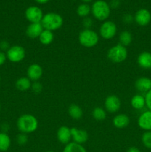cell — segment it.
<instances>
[{
	"label": "cell",
	"mask_w": 151,
	"mask_h": 152,
	"mask_svg": "<svg viewBox=\"0 0 151 152\" xmlns=\"http://www.w3.org/2000/svg\"><path fill=\"white\" fill-rule=\"evenodd\" d=\"M16 126L21 133L30 134L38 129V123L36 117L32 114H22L18 118Z\"/></svg>",
	"instance_id": "1"
},
{
	"label": "cell",
	"mask_w": 151,
	"mask_h": 152,
	"mask_svg": "<svg viewBox=\"0 0 151 152\" xmlns=\"http://www.w3.org/2000/svg\"><path fill=\"white\" fill-rule=\"evenodd\" d=\"M64 20L60 14L53 12L46 13L43 16L41 21V24L43 28L50 31H54L62 28Z\"/></svg>",
	"instance_id": "2"
},
{
	"label": "cell",
	"mask_w": 151,
	"mask_h": 152,
	"mask_svg": "<svg viewBox=\"0 0 151 152\" xmlns=\"http://www.w3.org/2000/svg\"><path fill=\"white\" fill-rule=\"evenodd\" d=\"M110 9L107 2L104 0H97L92 5L91 13L97 20L105 21L110 15Z\"/></svg>",
	"instance_id": "3"
},
{
	"label": "cell",
	"mask_w": 151,
	"mask_h": 152,
	"mask_svg": "<svg viewBox=\"0 0 151 152\" xmlns=\"http://www.w3.org/2000/svg\"><path fill=\"white\" fill-rule=\"evenodd\" d=\"M99 41V34L91 29H84L78 34V42L83 47L91 48Z\"/></svg>",
	"instance_id": "4"
},
{
	"label": "cell",
	"mask_w": 151,
	"mask_h": 152,
	"mask_svg": "<svg viewBox=\"0 0 151 152\" xmlns=\"http://www.w3.org/2000/svg\"><path fill=\"white\" fill-rule=\"evenodd\" d=\"M127 55L128 53L126 47L120 44L113 46L107 51V58L114 63H121L125 61Z\"/></svg>",
	"instance_id": "5"
},
{
	"label": "cell",
	"mask_w": 151,
	"mask_h": 152,
	"mask_svg": "<svg viewBox=\"0 0 151 152\" xmlns=\"http://www.w3.org/2000/svg\"><path fill=\"white\" fill-rule=\"evenodd\" d=\"M7 59L12 62H19L25 57V50L21 45H13L6 52Z\"/></svg>",
	"instance_id": "6"
},
{
	"label": "cell",
	"mask_w": 151,
	"mask_h": 152,
	"mask_svg": "<svg viewBox=\"0 0 151 152\" xmlns=\"http://www.w3.org/2000/svg\"><path fill=\"white\" fill-rule=\"evenodd\" d=\"M117 33V26L112 21H105L99 29V34L105 39H111Z\"/></svg>",
	"instance_id": "7"
},
{
	"label": "cell",
	"mask_w": 151,
	"mask_h": 152,
	"mask_svg": "<svg viewBox=\"0 0 151 152\" xmlns=\"http://www.w3.org/2000/svg\"><path fill=\"white\" fill-rule=\"evenodd\" d=\"M43 16L42 10L37 6H30L25 10V18L30 23H39Z\"/></svg>",
	"instance_id": "8"
},
{
	"label": "cell",
	"mask_w": 151,
	"mask_h": 152,
	"mask_svg": "<svg viewBox=\"0 0 151 152\" xmlns=\"http://www.w3.org/2000/svg\"><path fill=\"white\" fill-rule=\"evenodd\" d=\"M134 20L139 26H146L151 21L150 12L147 9H139L135 13Z\"/></svg>",
	"instance_id": "9"
},
{
	"label": "cell",
	"mask_w": 151,
	"mask_h": 152,
	"mask_svg": "<svg viewBox=\"0 0 151 152\" xmlns=\"http://www.w3.org/2000/svg\"><path fill=\"white\" fill-rule=\"evenodd\" d=\"M105 107L107 111L113 114L117 112L121 108V100L115 95H110L105 99Z\"/></svg>",
	"instance_id": "10"
},
{
	"label": "cell",
	"mask_w": 151,
	"mask_h": 152,
	"mask_svg": "<svg viewBox=\"0 0 151 152\" xmlns=\"http://www.w3.org/2000/svg\"><path fill=\"white\" fill-rule=\"evenodd\" d=\"M43 74L42 68L38 64L34 63L30 65L27 70V77L30 81L36 82L41 78Z\"/></svg>",
	"instance_id": "11"
},
{
	"label": "cell",
	"mask_w": 151,
	"mask_h": 152,
	"mask_svg": "<svg viewBox=\"0 0 151 152\" xmlns=\"http://www.w3.org/2000/svg\"><path fill=\"white\" fill-rule=\"evenodd\" d=\"M71 131V137L73 140V142L78 144L85 143L88 140V133L84 129H79L77 128H72Z\"/></svg>",
	"instance_id": "12"
},
{
	"label": "cell",
	"mask_w": 151,
	"mask_h": 152,
	"mask_svg": "<svg viewBox=\"0 0 151 152\" xmlns=\"http://www.w3.org/2000/svg\"><path fill=\"white\" fill-rule=\"evenodd\" d=\"M138 126L145 132L151 131V111L142 113L138 119Z\"/></svg>",
	"instance_id": "13"
},
{
	"label": "cell",
	"mask_w": 151,
	"mask_h": 152,
	"mask_svg": "<svg viewBox=\"0 0 151 152\" xmlns=\"http://www.w3.org/2000/svg\"><path fill=\"white\" fill-rule=\"evenodd\" d=\"M57 139L62 144L67 145L70 142L71 137V131L70 128L68 126H61L57 131Z\"/></svg>",
	"instance_id": "14"
},
{
	"label": "cell",
	"mask_w": 151,
	"mask_h": 152,
	"mask_svg": "<svg viewBox=\"0 0 151 152\" xmlns=\"http://www.w3.org/2000/svg\"><path fill=\"white\" fill-rule=\"evenodd\" d=\"M42 25L39 23H30L26 28V35L31 39L38 38L43 31Z\"/></svg>",
	"instance_id": "15"
},
{
	"label": "cell",
	"mask_w": 151,
	"mask_h": 152,
	"mask_svg": "<svg viewBox=\"0 0 151 152\" xmlns=\"http://www.w3.org/2000/svg\"><path fill=\"white\" fill-rule=\"evenodd\" d=\"M136 90L142 93H147L151 89V79L142 77L138 79L135 83Z\"/></svg>",
	"instance_id": "16"
},
{
	"label": "cell",
	"mask_w": 151,
	"mask_h": 152,
	"mask_svg": "<svg viewBox=\"0 0 151 152\" xmlns=\"http://www.w3.org/2000/svg\"><path fill=\"white\" fill-rule=\"evenodd\" d=\"M138 65L144 69L151 68V53L148 51H144L139 55L137 58Z\"/></svg>",
	"instance_id": "17"
},
{
	"label": "cell",
	"mask_w": 151,
	"mask_h": 152,
	"mask_svg": "<svg viewBox=\"0 0 151 152\" xmlns=\"http://www.w3.org/2000/svg\"><path fill=\"white\" fill-rule=\"evenodd\" d=\"M113 124L117 129H124L130 124V118L126 114H118L113 120Z\"/></svg>",
	"instance_id": "18"
},
{
	"label": "cell",
	"mask_w": 151,
	"mask_h": 152,
	"mask_svg": "<svg viewBox=\"0 0 151 152\" xmlns=\"http://www.w3.org/2000/svg\"><path fill=\"white\" fill-rule=\"evenodd\" d=\"M131 106L134 109L141 110L146 105L145 104V98L141 94H136L132 97L130 100Z\"/></svg>",
	"instance_id": "19"
},
{
	"label": "cell",
	"mask_w": 151,
	"mask_h": 152,
	"mask_svg": "<svg viewBox=\"0 0 151 152\" xmlns=\"http://www.w3.org/2000/svg\"><path fill=\"white\" fill-rule=\"evenodd\" d=\"M53 39H54V35H53V31L45 29L43 30V31L38 37L40 42L44 45H48L51 44L53 41Z\"/></svg>",
	"instance_id": "20"
},
{
	"label": "cell",
	"mask_w": 151,
	"mask_h": 152,
	"mask_svg": "<svg viewBox=\"0 0 151 152\" xmlns=\"http://www.w3.org/2000/svg\"><path fill=\"white\" fill-rule=\"evenodd\" d=\"M31 81L28 77H20L16 82V88L20 91H26L31 88Z\"/></svg>",
	"instance_id": "21"
},
{
	"label": "cell",
	"mask_w": 151,
	"mask_h": 152,
	"mask_svg": "<svg viewBox=\"0 0 151 152\" xmlns=\"http://www.w3.org/2000/svg\"><path fill=\"white\" fill-rule=\"evenodd\" d=\"M68 114L73 120H80L83 116V111L79 105L71 104L68 108Z\"/></svg>",
	"instance_id": "22"
},
{
	"label": "cell",
	"mask_w": 151,
	"mask_h": 152,
	"mask_svg": "<svg viewBox=\"0 0 151 152\" xmlns=\"http://www.w3.org/2000/svg\"><path fill=\"white\" fill-rule=\"evenodd\" d=\"M11 140L5 132H0V151H7L10 148Z\"/></svg>",
	"instance_id": "23"
},
{
	"label": "cell",
	"mask_w": 151,
	"mask_h": 152,
	"mask_svg": "<svg viewBox=\"0 0 151 152\" xmlns=\"http://www.w3.org/2000/svg\"><path fill=\"white\" fill-rule=\"evenodd\" d=\"M63 152H87L85 148L81 144L75 142H70L64 148Z\"/></svg>",
	"instance_id": "24"
},
{
	"label": "cell",
	"mask_w": 151,
	"mask_h": 152,
	"mask_svg": "<svg viewBox=\"0 0 151 152\" xmlns=\"http://www.w3.org/2000/svg\"><path fill=\"white\" fill-rule=\"evenodd\" d=\"M133 40V37H132L131 33L127 31H122L119 35V42L120 45L127 47V46L130 45Z\"/></svg>",
	"instance_id": "25"
},
{
	"label": "cell",
	"mask_w": 151,
	"mask_h": 152,
	"mask_svg": "<svg viewBox=\"0 0 151 152\" xmlns=\"http://www.w3.org/2000/svg\"><path fill=\"white\" fill-rule=\"evenodd\" d=\"M76 13L80 17H87V16L91 13V7L86 3H83L78 6L76 9Z\"/></svg>",
	"instance_id": "26"
},
{
	"label": "cell",
	"mask_w": 151,
	"mask_h": 152,
	"mask_svg": "<svg viewBox=\"0 0 151 152\" xmlns=\"http://www.w3.org/2000/svg\"><path fill=\"white\" fill-rule=\"evenodd\" d=\"M92 115L94 120L97 121H103L106 119L107 114L105 109L100 107H96L92 111Z\"/></svg>",
	"instance_id": "27"
},
{
	"label": "cell",
	"mask_w": 151,
	"mask_h": 152,
	"mask_svg": "<svg viewBox=\"0 0 151 152\" xmlns=\"http://www.w3.org/2000/svg\"><path fill=\"white\" fill-rule=\"evenodd\" d=\"M142 142L147 148L151 150V131L145 132L142 134Z\"/></svg>",
	"instance_id": "28"
},
{
	"label": "cell",
	"mask_w": 151,
	"mask_h": 152,
	"mask_svg": "<svg viewBox=\"0 0 151 152\" xmlns=\"http://www.w3.org/2000/svg\"><path fill=\"white\" fill-rule=\"evenodd\" d=\"M42 85L40 83H38V81L34 82V83H32V85H31L30 89L32 90V91L33 92V93L36 94L41 93V91H42Z\"/></svg>",
	"instance_id": "29"
},
{
	"label": "cell",
	"mask_w": 151,
	"mask_h": 152,
	"mask_svg": "<svg viewBox=\"0 0 151 152\" xmlns=\"http://www.w3.org/2000/svg\"><path fill=\"white\" fill-rule=\"evenodd\" d=\"M28 137L26 134L20 133L17 136V142L19 145H25V144H26L28 142Z\"/></svg>",
	"instance_id": "30"
},
{
	"label": "cell",
	"mask_w": 151,
	"mask_h": 152,
	"mask_svg": "<svg viewBox=\"0 0 151 152\" xmlns=\"http://www.w3.org/2000/svg\"><path fill=\"white\" fill-rule=\"evenodd\" d=\"M144 98L146 106L147 107V108L150 111H151V89L147 92V93H146Z\"/></svg>",
	"instance_id": "31"
},
{
	"label": "cell",
	"mask_w": 151,
	"mask_h": 152,
	"mask_svg": "<svg viewBox=\"0 0 151 152\" xmlns=\"http://www.w3.org/2000/svg\"><path fill=\"white\" fill-rule=\"evenodd\" d=\"M92 25H93V21L90 18H84V19H83V26L84 27V29H90Z\"/></svg>",
	"instance_id": "32"
},
{
	"label": "cell",
	"mask_w": 151,
	"mask_h": 152,
	"mask_svg": "<svg viewBox=\"0 0 151 152\" xmlns=\"http://www.w3.org/2000/svg\"><path fill=\"white\" fill-rule=\"evenodd\" d=\"M10 48V45L5 40H2V41L0 42V50L1 51H7L8 49Z\"/></svg>",
	"instance_id": "33"
},
{
	"label": "cell",
	"mask_w": 151,
	"mask_h": 152,
	"mask_svg": "<svg viewBox=\"0 0 151 152\" xmlns=\"http://www.w3.org/2000/svg\"><path fill=\"white\" fill-rule=\"evenodd\" d=\"M122 19L126 24H130L133 20H134V16H132L131 14H129V13H127V14L124 15Z\"/></svg>",
	"instance_id": "34"
},
{
	"label": "cell",
	"mask_w": 151,
	"mask_h": 152,
	"mask_svg": "<svg viewBox=\"0 0 151 152\" xmlns=\"http://www.w3.org/2000/svg\"><path fill=\"white\" fill-rule=\"evenodd\" d=\"M120 4V0H111L110 3L109 4L110 8L115 9L117 7H118Z\"/></svg>",
	"instance_id": "35"
},
{
	"label": "cell",
	"mask_w": 151,
	"mask_h": 152,
	"mask_svg": "<svg viewBox=\"0 0 151 152\" xmlns=\"http://www.w3.org/2000/svg\"><path fill=\"white\" fill-rule=\"evenodd\" d=\"M6 59H7L6 53H4V52L0 50V66H1V65L5 62Z\"/></svg>",
	"instance_id": "36"
},
{
	"label": "cell",
	"mask_w": 151,
	"mask_h": 152,
	"mask_svg": "<svg viewBox=\"0 0 151 152\" xmlns=\"http://www.w3.org/2000/svg\"><path fill=\"white\" fill-rule=\"evenodd\" d=\"M127 152H142V151H141L139 149V148H136V147L132 146V147H130V148H129L128 149H127Z\"/></svg>",
	"instance_id": "37"
},
{
	"label": "cell",
	"mask_w": 151,
	"mask_h": 152,
	"mask_svg": "<svg viewBox=\"0 0 151 152\" xmlns=\"http://www.w3.org/2000/svg\"><path fill=\"white\" fill-rule=\"evenodd\" d=\"M35 1H36L37 3H38V4H46V3H47L50 0H35Z\"/></svg>",
	"instance_id": "38"
},
{
	"label": "cell",
	"mask_w": 151,
	"mask_h": 152,
	"mask_svg": "<svg viewBox=\"0 0 151 152\" xmlns=\"http://www.w3.org/2000/svg\"><path fill=\"white\" fill-rule=\"evenodd\" d=\"M81 1H82L83 2H84V3H86V4H87V3H88V2H91V1H93V0H81Z\"/></svg>",
	"instance_id": "39"
},
{
	"label": "cell",
	"mask_w": 151,
	"mask_h": 152,
	"mask_svg": "<svg viewBox=\"0 0 151 152\" xmlns=\"http://www.w3.org/2000/svg\"><path fill=\"white\" fill-rule=\"evenodd\" d=\"M47 152H55V151H47Z\"/></svg>",
	"instance_id": "40"
},
{
	"label": "cell",
	"mask_w": 151,
	"mask_h": 152,
	"mask_svg": "<svg viewBox=\"0 0 151 152\" xmlns=\"http://www.w3.org/2000/svg\"><path fill=\"white\" fill-rule=\"evenodd\" d=\"M0 111H1V105H0Z\"/></svg>",
	"instance_id": "41"
},
{
	"label": "cell",
	"mask_w": 151,
	"mask_h": 152,
	"mask_svg": "<svg viewBox=\"0 0 151 152\" xmlns=\"http://www.w3.org/2000/svg\"><path fill=\"white\" fill-rule=\"evenodd\" d=\"M0 79H1V78H0Z\"/></svg>",
	"instance_id": "42"
}]
</instances>
